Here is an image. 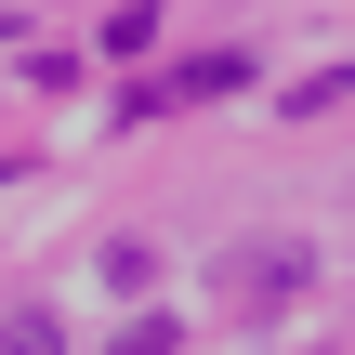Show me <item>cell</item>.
<instances>
[{
  "label": "cell",
  "mask_w": 355,
  "mask_h": 355,
  "mask_svg": "<svg viewBox=\"0 0 355 355\" xmlns=\"http://www.w3.org/2000/svg\"><path fill=\"white\" fill-rule=\"evenodd\" d=\"M303 290H316V250H303V237H250V250L211 263V303H224L237 329H250V316H290Z\"/></svg>",
  "instance_id": "6da1fadb"
},
{
  "label": "cell",
  "mask_w": 355,
  "mask_h": 355,
  "mask_svg": "<svg viewBox=\"0 0 355 355\" xmlns=\"http://www.w3.org/2000/svg\"><path fill=\"white\" fill-rule=\"evenodd\" d=\"M0 355H66V329H53L40 303H13V316H0Z\"/></svg>",
  "instance_id": "7a4b0ae2"
},
{
  "label": "cell",
  "mask_w": 355,
  "mask_h": 355,
  "mask_svg": "<svg viewBox=\"0 0 355 355\" xmlns=\"http://www.w3.org/2000/svg\"><path fill=\"white\" fill-rule=\"evenodd\" d=\"M119 355H184V329H171V316H132V329H119Z\"/></svg>",
  "instance_id": "277c9868"
},
{
  "label": "cell",
  "mask_w": 355,
  "mask_h": 355,
  "mask_svg": "<svg viewBox=\"0 0 355 355\" xmlns=\"http://www.w3.org/2000/svg\"><path fill=\"white\" fill-rule=\"evenodd\" d=\"M92 263H105V290H145V277H158V250H145V237H105Z\"/></svg>",
  "instance_id": "3957f363"
}]
</instances>
